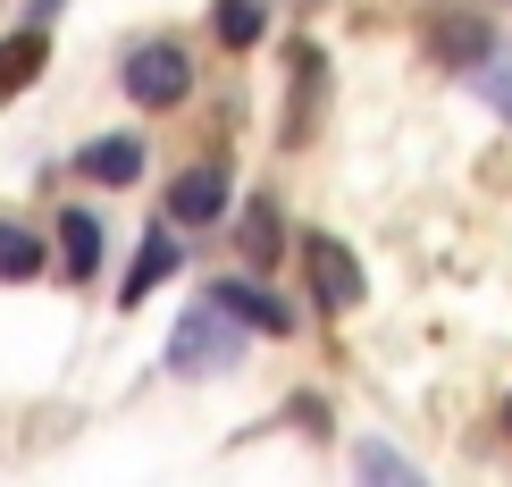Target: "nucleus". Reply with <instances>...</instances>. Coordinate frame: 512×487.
<instances>
[{"instance_id": "nucleus-1", "label": "nucleus", "mask_w": 512, "mask_h": 487, "mask_svg": "<svg viewBox=\"0 0 512 487\" xmlns=\"http://www.w3.org/2000/svg\"><path fill=\"white\" fill-rule=\"evenodd\" d=\"M185 84H194V59H185L177 42H135V51H126V93H135L143 110L185 101Z\"/></svg>"}, {"instance_id": "nucleus-2", "label": "nucleus", "mask_w": 512, "mask_h": 487, "mask_svg": "<svg viewBox=\"0 0 512 487\" xmlns=\"http://www.w3.org/2000/svg\"><path fill=\"white\" fill-rule=\"evenodd\" d=\"M227 353H236V336H227V311H194V320L168 336V370H185V378L227 370Z\"/></svg>"}, {"instance_id": "nucleus-3", "label": "nucleus", "mask_w": 512, "mask_h": 487, "mask_svg": "<svg viewBox=\"0 0 512 487\" xmlns=\"http://www.w3.org/2000/svg\"><path fill=\"white\" fill-rule=\"evenodd\" d=\"M303 269H311V286H319V303H328V311H353L361 303V261L336 236H311L303 244Z\"/></svg>"}, {"instance_id": "nucleus-4", "label": "nucleus", "mask_w": 512, "mask_h": 487, "mask_svg": "<svg viewBox=\"0 0 512 487\" xmlns=\"http://www.w3.org/2000/svg\"><path fill=\"white\" fill-rule=\"evenodd\" d=\"M219 210H227V177L219 168H185V177L168 185V219L177 227H219Z\"/></svg>"}, {"instance_id": "nucleus-5", "label": "nucleus", "mask_w": 512, "mask_h": 487, "mask_svg": "<svg viewBox=\"0 0 512 487\" xmlns=\"http://www.w3.org/2000/svg\"><path fill=\"white\" fill-rule=\"evenodd\" d=\"M219 311H227V320H244V328H261V336H286L294 328V311L277 303V294H261L252 278H227L219 286Z\"/></svg>"}, {"instance_id": "nucleus-6", "label": "nucleus", "mask_w": 512, "mask_h": 487, "mask_svg": "<svg viewBox=\"0 0 512 487\" xmlns=\"http://www.w3.org/2000/svg\"><path fill=\"white\" fill-rule=\"evenodd\" d=\"M84 177H93V185H135L143 177V143L135 135H101V143H84Z\"/></svg>"}, {"instance_id": "nucleus-7", "label": "nucleus", "mask_w": 512, "mask_h": 487, "mask_svg": "<svg viewBox=\"0 0 512 487\" xmlns=\"http://www.w3.org/2000/svg\"><path fill=\"white\" fill-rule=\"evenodd\" d=\"M59 261H68V278L101 269V219L93 210H59Z\"/></svg>"}, {"instance_id": "nucleus-8", "label": "nucleus", "mask_w": 512, "mask_h": 487, "mask_svg": "<svg viewBox=\"0 0 512 487\" xmlns=\"http://www.w3.org/2000/svg\"><path fill=\"white\" fill-rule=\"evenodd\" d=\"M168 269H177V236H143V252H135V269H126V286H118V303H143L152 286H168Z\"/></svg>"}, {"instance_id": "nucleus-9", "label": "nucleus", "mask_w": 512, "mask_h": 487, "mask_svg": "<svg viewBox=\"0 0 512 487\" xmlns=\"http://www.w3.org/2000/svg\"><path fill=\"white\" fill-rule=\"evenodd\" d=\"M42 59H51V42H42V26L9 34V42H0V93H17V84H34V76H42Z\"/></svg>"}, {"instance_id": "nucleus-10", "label": "nucleus", "mask_w": 512, "mask_h": 487, "mask_svg": "<svg viewBox=\"0 0 512 487\" xmlns=\"http://www.w3.org/2000/svg\"><path fill=\"white\" fill-rule=\"evenodd\" d=\"M42 269V236L34 227H0V278H34Z\"/></svg>"}, {"instance_id": "nucleus-11", "label": "nucleus", "mask_w": 512, "mask_h": 487, "mask_svg": "<svg viewBox=\"0 0 512 487\" xmlns=\"http://www.w3.org/2000/svg\"><path fill=\"white\" fill-rule=\"evenodd\" d=\"M219 42H261V0H219Z\"/></svg>"}, {"instance_id": "nucleus-12", "label": "nucleus", "mask_w": 512, "mask_h": 487, "mask_svg": "<svg viewBox=\"0 0 512 487\" xmlns=\"http://www.w3.org/2000/svg\"><path fill=\"white\" fill-rule=\"evenodd\" d=\"M244 252H252V261H269V252H277V219H269V202H252V210H244Z\"/></svg>"}, {"instance_id": "nucleus-13", "label": "nucleus", "mask_w": 512, "mask_h": 487, "mask_svg": "<svg viewBox=\"0 0 512 487\" xmlns=\"http://www.w3.org/2000/svg\"><path fill=\"white\" fill-rule=\"evenodd\" d=\"M361 471H370V479H412V462L387 454V446H361Z\"/></svg>"}, {"instance_id": "nucleus-14", "label": "nucleus", "mask_w": 512, "mask_h": 487, "mask_svg": "<svg viewBox=\"0 0 512 487\" xmlns=\"http://www.w3.org/2000/svg\"><path fill=\"white\" fill-rule=\"evenodd\" d=\"M479 76H487V101H496V110H512V59H487Z\"/></svg>"}, {"instance_id": "nucleus-15", "label": "nucleus", "mask_w": 512, "mask_h": 487, "mask_svg": "<svg viewBox=\"0 0 512 487\" xmlns=\"http://www.w3.org/2000/svg\"><path fill=\"white\" fill-rule=\"evenodd\" d=\"M504 420H512V404H504Z\"/></svg>"}]
</instances>
